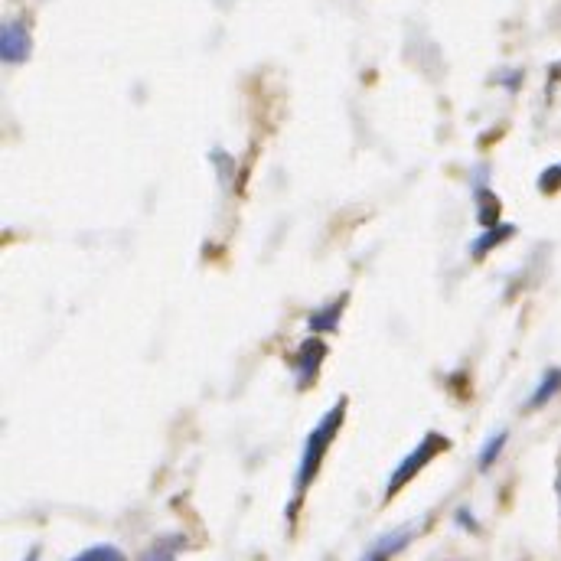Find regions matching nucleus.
<instances>
[{"mask_svg":"<svg viewBox=\"0 0 561 561\" xmlns=\"http://www.w3.org/2000/svg\"><path fill=\"white\" fill-rule=\"evenodd\" d=\"M343 415H346V398H340V402H336V405L327 411V415L320 418V425L307 434L301 464H297V477H294L297 496H301V493L307 490V486H310V480L317 477L323 457H327L330 444H333V438H336V431H340V425H343Z\"/></svg>","mask_w":561,"mask_h":561,"instance_id":"nucleus-1","label":"nucleus"},{"mask_svg":"<svg viewBox=\"0 0 561 561\" xmlns=\"http://www.w3.org/2000/svg\"><path fill=\"white\" fill-rule=\"evenodd\" d=\"M438 451H447V438H444V434H425V438H421V444L415 447V451H411V454L402 460V464L395 467V473H392L389 490H385V496H395V493L402 490V486H405L411 477H418L421 467L431 464V460L438 457Z\"/></svg>","mask_w":561,"mask_h":561,"instance_id":"nucleus-2","label":"nucleus"},{"mask_svg":"<svg viewBox=\"0 0 561 561\" xmlns=\"http://www.w3.org/2000/svg\"><path fill=\"white\" fill-rule=\"evenodd\" d=\"M30 30L23 27V23H4V30H0V56L10 66H17V62H27L30 59Z\"/></svg>","mask_w":561,"mask_h":561,"instance_id":"nucleus-3","label":"nucleus"},{"mask_svg":"<svg viewBox=\"0 0 561 561\" xmlns=\"http://www.w3.org/2000/svg\"><path fill=\"white\" fill-rule=\"evenodd\" d=\"M323 356H327V346H323L320 340H307L301 346V356L294 359V372H297V385H310L317 379V369L323 363Z\"/></svg>","mask_w":561,"mask_h":561,"instance_id":"nucleus-4","label":"nucleus"},{"mask_svg":"<svg viewBox=\"0 0 561 561\" xmlns=\"http://www.w3.org/2000/svg\"><path fill=\"white\" fill-rule=\"evenodd\" d=\"M411 535H415V526H402L395 532H385L379 542H372V548L359 561H389L392 555H398L411 542Z\"/></svg>","mask_w":561,"mask_h":561,"instance_id":"nucleus-5","label":"nucleus"},{"mask_svg":"<svg viewBox=\"0 0 561 561\" xmlns=\"http://www.w3.org/2000/svg\"><path fill=\"white\" fill-rule=\"evenodd\" d=\"M186 548V535H164V539H157L147 552L141 555V561H173Z\"/></svg>","mask_w":561,"mask_h":561,"instance_id":"nucleus-6","label":"nucleus"},{"mask_svg":"<svg viewBox=\"0 0 561 561\" xmlns=\"http://www.w3.org/2000/svg\"><path fill=\"white\" fill-rule=\"evenodd\" d=\"M343 304H346V294L340 297V301L336 304H330V307H323V314H314L307 323H310V330L314 333H330L336 323H340V314H343Z\"/></svg>","mask_w":561,"mask_h":561,"instance_id":"nucleus-7","label":"nucleus"},{"mask_svg":"<svg viewBox=\"0 0 561 561\" xmlns=\"http://www.w3.org/2000/svg\"><path fill=\"white\" fill-rule=\"evenodd\" d=\"M558 389H561V369H548L545 376H542V382H539V389H535V392H532V398H529V408H539V405H545L548 398H552Z\"/></svg>","mask_w":561,"mask_h":561,"instance_id":"nucleus-8","label":"nucleus"},{"mask_svg":"<svg viewBox=\"0 0 561 561\" xmlns=\"http://www.w3.org/2000/svg\"><path fill=\"white\" fill-rule=\"evenodd\" d=\"M513 232H516L513 226H500V229H490V232H486V235H480V239L473 242V248H470V252H473V258H480V255L486 252V248H496V245H500V242H506V239H509V235H513Z\"/></svg>","mask_w":561,"mask_h":561,"instance_id":"nucleus-9","label":"nucleus"},{"mask_svg":"<svg viewBox=\"0 0 561 561\" xmlns=\"http://www.w3.org/2000/svg\"><path fill=\"white\" fill-rule=\"evenodd\" d=\"M72 561H124V552L115 545H92V548H85V552H79Z\"/></svg>","mask_w":561,"mask_h":561,"instance_id":"nucleus-10","label":"nucleus"},{"mask_svg":"<svg viewBox=\"0 0 561 561\" xmlns=\"http://www.w3.org/2000/svg\"><path fill=\"white\" fill-rule=\"evenodd\" d=\"M503 447H506V431L493 434V438L486 441V444H483V451H480V470H486V467H490L493 460L500 457V451H503Z\"/></svg>","mask_w":561,"mask_h":561,"instance_id":"nucleus-11","label":"nucleus"},{"mask_svg":"<svg viewBox=\"0 0 561 561\" xmlns=\"http://www.w3.org/2000/svg\"><path fill=\"white\" fill-rule=\"evenodd\" d=\"M23 561H40V548H30L27 558H23Z\"/></svg>","mask_w":561,"mask_h":561,"instance_id":"nucleus-12","label":"nucleus"}]
</instances>
